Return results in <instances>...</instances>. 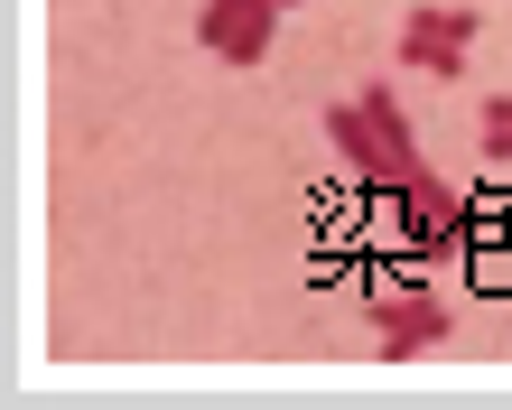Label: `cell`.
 <instances>
[{
	"instance_id": "5b68a950",
	"label": "cell",
	"mask_w": 512,
	"mask_h": 410,
	"mask_svg": "<svg viewBox=\"0 0 512 410\" xmlns=\"http://www.w3.org/2000/svg\"><path fill=\"white\" fill-rule=\"evenodd\" d=\"M354 103H364V122L382 131V150H391V168H401V178H410V168H429V159H419V140H410V112H401V94H391V75H373Z\"/></svg>"
},
{
	"instance_id": "8992f818",
	"label": "cell",
	"mask_w": 512,
	"mask_h": 410,
	"mask_svg": "<svg viewBox=\"0 0 512 410\" xmlns=\"http://www.w3.org/2000/svg\"><path fill=\"white\" fill-rule=\"evenodd\" d=\"M475 28H485L475 10H447V0H419V10L401 19V38H410V47H475Z\"/></svg>"
},
{
	"instance_id": "9c48e42d",
	"label": "cell",
	"mask_w": 512,
	"mask_h": 410,
	"mask_svg": "<svg viewBox=\"0 0 512 410\" xmlns=\"http://www.w3.org/2000/svg\"><path fill=\"white\" fill-rule=\"evenodd\" d=\"M280 10H298V0H280Z\"/></svg>"
},
{
	"instance_id": "ba28073f",
	"label": "cell",
	"mask_w": 512,
	"mask_h": 410,
	"mask_svg": "<svg viewBox=\"0 0 512 410\" xmlns=\"http://www.w3.org/2000/svg\"><path fill=\"white\" fill-rule=\"evenodd\" d=\"M485 159L512 168V94H485Z\"/></svg>"
},
{
	"instance_id": "6da1fadb",
	"label": "cell",
	"mask_w": 512,
	"mask_h": 410,
	"mask_svg": "<svg viewBox=\"0 0 512 410\" xmlns=\"http://www.w3.org/2000/svg\"><path fill=\"white\" fill-rule=\"evenodd\" d=\"M391 233H401L410 252H429V261H447V252H466L475 233H485V215L438 178V168H410L401 187H391Z\"/></svg>"
},
{
	"instance_id": "52a82bcc",
	"label": "cell",
	"mask_w": 512,
	"mask_h": 410,
	"mask_svg": "<svg viewBox=\"0 0 512 410\" xmlns=\"http://www.w3.org/2000/svg\"><path fill=\"white\" fill-rule=\"evenodd\" d=\"M401 66L429 75V84H466V47H410V38H401Z\"/></svg>"
},
{
	"instance_id": "3957f363",
	"label": "cell",
	"mask_w": 512,
	"mask_h": 410,
	"mask_svg": "<svg viewBox=\"0 0 512 410\" xmlns=\"http://www.w3.org/2000/svg\"><path fill=\"white\" fill-rule=\"evenodd\" d=\"M373 317H382V355H391V364H410V355H429V345H447V308L429 299V289H382Z\"/></svg>"
},
{
	"instance_id": "7a4b0ae2",
	"label": "cell",
	"mask_w": 512,
	"mask_h": 410,
	"mask_svg": "<svg viewBox=\"0 0 512 410\" xmlns=\"http://www.w3.org/2000/svg\"><path fill=\"white\" fill-rule=\"evenodd\" d=\"M270 28H280V0H205L196 38H205V56H224V66H261Z\"/></svg>"
},
{
	"instance_id": "277c9868",
	"label": "cell",
	"mask_w": 512,
	"mask_h": 410,
	"mask_svg": "<svg viewBox=\"0 0 512 410\" xmlns=\"http://www.w3.org/2000/svg\"><path fill=\"white\" fill-rule=\"evenodd\" d=\"M326 140H336V159L354 168V187H373V196H391V187H401V168H391L382 131L364 122V103H326Z\"/></svg>"
}]
</instances>
